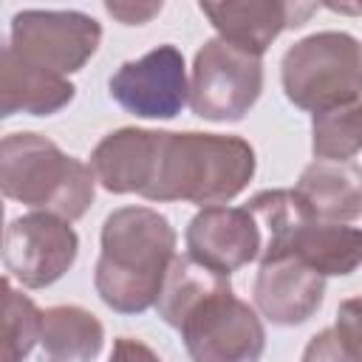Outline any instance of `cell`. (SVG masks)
I'll return each mask as SVG.
<instances>
[{"mask_svg": "<svg viewBox=\"0 0 362 362\" xmlns=\"http://www.w3.org/2000/svg\"><path fill=\"white\" fill-rule=\"evenodd\" d=\"M99 243L93 286L102 303L119 314H141L156 305L175 260L170 221L150 206H122L105 218Z\"/></svg>", "mask_w": 362, "mask_h": 362, "instance_id": "obj_1", "label": "cell"}, {"mask_svg": "<svg viewBox=\"0 0 362 362\" xmlns=\"http://www.w3.org/2000/svg\"><path fill=\"white\" fill-rule=\"evenodd\" d=\"M255 167V150L240 136L164 130L158 167L141 198L221 206L249 187Z\"/></svg>", "mask_w": 362, "mask_h": 362, "instance_id": "obj_2", "label": "cell"}, {"mask_svg": "<svg viewBox=\"0 0 362 362\" xmlns=\"http://www.w3.org/2000/svg\"><path fill=\"white\" fill-rule=\"evenodd\" d=\"M0 189L11 201L71 223L90 209L96 175L40 133H8L0 141Z\"/></svg>", "mask_w": 362, "mask_h": 362, "instance_id": "obj_3", "label": "cell"}, {"mask_svg": "<svg viewBox=\"0 0 362 362\" xmlns=\"http://www.w3.org/2000/svg\"><path fill=\"white\" fill-rule=\"evenodd\" d=\"M286 99L300 110H328L362 99V42L345 31L297 40L280 62Z\"/></svg>", "mask_w": 362, "mask_h": 362, "instance_id": "obj_4", "label": "cell"}, {"mask_svg": "<svg viewBox=\"0 0 362 362\" xmlns=\"http://www.w3.org/2000/svg\"><path fill=\"white\" fill-rule=\"evenodd\" d=\"M192 362H260L266 331L257 311L235 297L232 283L195 303L175 328Z\"/></svg>", "mask_w": 362, "mask_h": 362, "instance_id": "obj_5", "label": "cell"}, {"mask_svg": "<svg viewBox=\"0 0 362 362\" xmlns=\"http://www.w3.org/2000/svg\"><path fill=\"white\" fill-rule=\"evenodd\" d=\"M263 90V59L229 40H206L192 62L189 107L209 122H238Z\"/></svg>", "mask_w": 362, "mask_h": 362, "instance_id": "obj_6", "label": "cell"}, {"mask_svg": "<svg viewBox=\"0 0 362 362\" xmlns=\"http://www.w3.org/2000/svg\"><path fill=\"white\" fill-rule=\"evenodd\" d=\"M102 25L82 11H42L25 8L11 17L8 48L28 65L68 76L76 74L99 48Z\"/></svg>", "mask_w": 362, "mask_h": 362, "instance_id": "obj_7", "label": "cell"}, {"mask_svg": "<svg viewBox=\"0 0 362 362\" xmlns=\"http://www.w3.org/2000/svg\"><path fill=\"white\" fill-rule=\"evenodd\" d=\"M79 238L68 221L51 212H28L14 218L3 235L6 272L25 288L57 283L76 260Z\"/></svg>", "mask_w": 362, "mask_h": 362, "instance_id": "obj_8", "label": "cell"}, {"mask_svg": "<svg viewBox=\"0 0 362 362\" xmlns=\"http://www.w3.org/2000/svg\"><path fill=\"white\" fill-rule=\"evenodd\" d=\"M107 90L133 116L173 119L189 102L184 54L175 45H158L139 59L122 62Z\"/></svg>", "mask_w": 362, "mask_h": 362, "instance_id": "obj_9", "label": "cell"}, {"mask_svg": "<svg viewBox=\"0 0 362 362\" xmlns=\"http://www.w3.org/2000/svg\"><path fill=\"white\" fill-rule=\"evenodd\" d=\"M187 255L215 272H238L260 260L263 238L246 206H204L192 215L184 232Z\"/></svg>", "mask_w": 362, "mask_h": 362, "instance_id": "obj_10", "label": "cell"}, {"mask_svg": "<svg viewBox=\"0 0 362 362\" xmlns=\"http://www.w3.org/2000/svg\"><path fill=\"white\" fill-rule=\"evenodd\" d=\"M201 14L212 23L221 40H229L257 57L286 31L297 28L317 11L314 3L283 0H240V3H201Z\"/></svg>", "mask_w": 362, "mask_h": 362, "instance_id": "obj_11", "label": "cell"}, {"mask_svg": "<svg viewBox=\"0 0 362 362\" xmlns=\"http://www.w3.org/2000/svg\"><path fill=\"white\" fill-rule=\"evenodd\" d=\"M325 297V277L297 257L260 263L255 277V305L274 325H300L317 314Z\"/></svg>", "mask_w": 362, "mask_h": 362, "instance_id": "obj_12", "label": "cell"}, {"mask_svg": "<svg viewBox=\"0 0 362 362\" xmlns=\"http://www.w3.org/2000/svg\"><path fill=\"white\" fill-rule=\"evenodd\" d=\"M161 133L164 130L144 127H119L107 133L90 153V170L96 181L113 195H144L158 167Z\"/></svg>", "mask_w": 362, "mask_h": 362, "instance_id": "obj_13", "label": "cell"}, {"mask_svg": "<svg viewBox=\"0 0 362 362\" xmlns=\"http://www.w3.org/2000/svg\"><path fill=\"white\" fill-rule=\"evenodd\" d=\"M294 192L317 221L345 223L362 218V167L354 161L314 158L300 173Z\"/></svg>", "mask_w": 362, "mask_h": 362, "instance_id": "obj_14", "label": "cell"}, {"mask_svg": "<svg viewBox=\"0 0 362 362\" xmlns=\"http://www.w3.org/2000/svg\"><path fill=\"white\" fill-rule=\"evenodd\" d=\"M76 88L65 76L45 74L28 62H23L8 45L0 51V116L8 119L14 113L28 116H51L59 113Z\"/></svg>", "mask_w": 362, "mask_h": 362, "instance_id": "obj_15", "label": "cell"}, {"mask_svg": "<svg viewBox=\"0 0 362 362\" xmlns=\"http://www.w3.org/2000/svg\"><path fill=\"white\" fill-rule=\"evenodd\" d=\"M283 257H297L322 277H342L362 266V229L308 218Z\"/></svg>", "mask_w": 362, "mask_h": 362, "instance_id": "obj_16", "label": "cell"}, {"mask_svg": "<svg viewBox=\"0 0 362 362\" xmlns=\"http://www.w3.org/2000/svg\"><path fill=\"white\" fill-rule=\"evenodd\" d=\"M105 345V325L82 305H54L42 314L40 362H93Z\"/></svg>", "mask_w": 362, "mask_h": 362, "instance_id": "obj_17", "label": "cell"}, {"mask_svg": "<svg viewBox=\"0 0 362 362\" xmlns=\"http://www.w3.org/2000/svg\"><path fill=\"white\" fill-rule=\"evenodd\" d=\"M246 209L255 218V223L260 229V238H263L260 263L283 257L294 232L308 218H314L294 189H263L255 198H249Z\"/></svg>", "mask_w": 362, "mask_h": 362, "instance_id": "obj_18", "label": "cell"}, {"mask_svg": "<svg viewBox=\"0 0 362 362\" xmlns=\"http://www.w3.org/2000/svg\"><path fill=\"white\" fill-rule=\"evenodd\" d=\"M311 150L317 158L348 161L362 150V99L314 113Z\"/></svg>", "mask_w": 362, "mask_h": 362, "instance_id": "obj_19", "label": "cell"}, {"mask_svg": "<svg viewBox=\"0 0 362 362\" xmlns=\"http://www.w3.org/2000/svg\"><path fill=\"white\" fill-rule=\"evenodd\" d=\"M3 362H23L42 337V314L34 300L3 280Z\"/></svg>", "mask_w": 362, "mask_h": 362, "instance_id": "obj_20", "label": "cell"}, {"mask_svg": "<svg viewBox=\"0 0 362 362\" xmlns=\"http://www.w3.org/2000/svg\"><path fill=\"white\" fill-rule=\"evenodd\" d=\"M334 331H337L339 342H342L356 359H362V294L348 297V300L339 303Z\"/></svg>", "mask_w": 362, "mask_h": 362, "instance_id": "obj_21", "label": "cell"}, {"mask_svg": "<svg viewBox=\"0 0 362 362\" xmlns=\"http://www.w3.org/2000/svg\"><path fill=\"white\" fill-rule=\"evenodd\" d=\"M303 362H362L356 359L337 337L334 328H325L320 334H314L303 351Z\"/></svg>", "mask_w": 362, "mask_h": 362, "instance_id": "obj_22", "label": "cell"}, {"mask_svg": "<svg viewBox=\"0 0 362 362\" xmlns=\"http://www.w3.org/2000/svg\"><path fill=\"white\" fill-rule=\"evenodd\" d=\"M107 362H161L158 354L144 345L141 339H133V337H119L113 342V351H110V359Z\"/></svg>", "mask_w": 362, "mask_h": 362, "instance_id": "obj_23", "label": "cell"}, {"mask_svg": "<svg viewBox=\"0 0 362 362\" xmlns=\"http://www.w3.org/2000/svg\"><path fill=\"white\" fill-rule=\"evenodd\" d=\"M105 11L110 17H116L124 25H141L147 20H153L161 11V3H147V6H133V3H105Z\"/></svg>", "mask_w": 362, "mask_h": 362, "instance_id": "obj_24", "label": "cell"}]
</instances>
